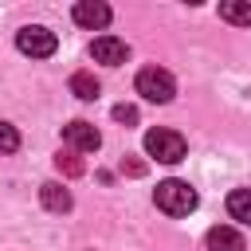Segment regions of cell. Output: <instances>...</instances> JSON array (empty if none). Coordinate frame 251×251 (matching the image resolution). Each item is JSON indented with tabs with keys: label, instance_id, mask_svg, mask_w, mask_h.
I'll return each mask as SVG.
<instances>
[{
	"label": "cell",
	"instance_id": "10",
	"mask_svg": "<svg viewBox=\"0 0 251 251\" xmlns=\"http://www.w3.org/2000/svg\"><path fill=\"white\" fill-rule=\"evenodd\" d=\"M227 212H231V220L251 224V188H231L227 192Z\"/></svg>",
	"mask_w": 251,
	"mask_h": 251
},
{
	"label": "cell",
	"instance_id": "8",
	"mask_svg": "<svg viewBox=\"0 0 251 251\" xmlns=\"http://www.w3.org/2000/svg\"><path fill=\"white\" fill-rule=\"evenodd\" d=\"M208 251H247V243H243V235H239L235 227L216 224V227L208 231Z\"/></svg>",
	"mask_w": 251,
	"mask_h": 251
},
{
	"label": "cell",
	"instance_id": "7",
	"mask_svg": "<svg viewBox=\"0 0 251 251\" xmlns=\"http://www.w3.org/2000/svg\"><path fill=\"white\" fill-rule=\"evenodd\" d=\"M90 55H94V63H106V67H118V63H126V55H129V47H126L122 39H114V35H98V39L90 43Z\"/></svg>",
	"mask_w": 251,
	"mask_h": 251
},
{
	"label": "cell",
	"instance_id": "11",
	"mask_svg": "<svg viewBox=\"0 0 251 251\" xmlns=\"http://www.w3.org/2000/svg\"><path fill=\"white\" fill-rule=\"evenodd\" d=\"M98 90H102V86H98V78H94V75H86V71H75V75H71V94H75V98L94 102V98H98Z\"/></svg>",
	"mask_w": 251,
	"mask_h": 251
},
{
	"label": "cell",
	"instance_id": "3",
	"mask_svg": "<svg viewBox=\"0 0 251 251\" xmlns=\"http://www.w3.org/2000/svg\"><path fill=\"white\" fill-rule=\"evenodd\" d=\"M145 153L149 157H157L161 165H176L180 157H184V137L176 133V129H149L145 133Z\"/></svg>",
	"mask_w": 251,
	"mask_h": 251
},
{
	"label": "cell",
	"instance_id": "1",
	"mask_svg": "<svg viewBox=\"0 0 251 251\" xmlns=\"http://www.w3.org/2000/svg\"><path fill=\"white\" fill-rule=\"evenodd\" d=\"M153 204L165 216H188L196 208V192L188 188V180H161L153 192Z\"/></svg>",
	"mask_w": 251,
	"mask_h": 251
},
{
	"label": "cell",
	"instance_id": "13",
	"mask_svg": "<svg viewBox=\"0 0 251 251\" xmlns=\"http://www.w3.org/2000/svg\"><path fill=\"white\" fill-rule=\"evenodd\" d=\"M55 169H59L63 176H82V169H86V165H82V157H78L75 149H67V153H59V157H55Z\"/></svg>",
	"mask_w": 251,
	"mask_h": 251
},
{
	"label": "cell",
	"instance_id": "5",
	"mask_svg": "<svg viewBox=\"0 0 251 251\" xmlns=\"http://www.w3.org/2000/svg\"><path fill=\"white\" fill-rule=\"evenodd\" d=\"M63 141H67V149H75V153H94V149L102 145V133H98L90 122H67V126H63Z\"/></svg>",
	"mask_w": 251,
	"mask_h": 251
},
{
	"label": "cell",
	"instance_id": "16",
	"mask_svg": "<svg viewBox=\"0 0 251 251\" xmlns=\"http://www.w3.org/2000/svg\"><path fill=\"white\" fill-rule=\"evenodd\" d=\"M122 169H126V173H129V176H141V173H145V165H141V161H126V165H122Z\"/></svg>",
	"mask_w": 251,
	"mask_h": 251
},
{
	"label": "cell",
	"instance_id": "15",
	"mask_svg": "<svg viewBox=\"0 0 251 251\" xmlns=\"http://www.w3.org/2000/svg\"><path fill=\"white\" fill-rule=\"evenodd\" d=\"M114 118L126 122V126H133V122H137V106H126V102H122V106H114Z\"/></svg>",
	"mask_w": 251,
	"mask_h": 251
},
{
	"label": "cell",
	"instance_id": "14",
	"mask_svg": "<svg viewBox=\"0 0 251 251\" xmlns=\"http://www.w3.org/2000/svg\"><path fill=\"white\" fill-rule=\"evenodd\" d=\"M16 149H20V133H16V126L0 122V153H16Z\"/></svg>",
	"mask_w": 251,
	"mask_h": 251
},
{
	"label": "cell",
	"instance_id": "4",
	"mask_svg": "<svg viewBox=\"0 0 251 251\" xmlns=\"http://www.w3.org/2000/svg\"><path fill=\"white\" fill-rule=\"evenodd\" d=\"M16 47H20L24 55H31V59H47V55H55L59 39H55V31H47V27H39V24H27V27L16 31Z\"/></svg>",
	"mask_w": 251,
	"mask_h": 251
},
{
	"label": "cell",
	"instance_id": "12",
	"mask_svg": "<svg viewBox=\"0 0 251 251\" xmlns=\"http://www.w3.org/2000/svg\"><path fill=\"white\" fill-rule=\"evenodd\" d=\"M220 20L251 27V0H224V4H220Z\"/></svg>",
	"mask_w": 251,
	"mask_h": 251
},
{
	"label": "cell",
	"instance_id": "6",
	"mask_svg": "<svg viewBox=\"0 0 251 251\" xmlns=\"http://www.w3.org/2000/svg\"><path fill=\"white\" fill-rule=\"evenodd\" d=\"M71 16H75V24H78V27H90V31H102V27L114 20L110 4H102V0H78Z\"/></svg>",
	"mask_w": 251,
	"mask_h": 251
},
{
	"label": "cell",
	"instance_id": "9",
	"mask_svg": "<svg viewBox=\"0 0 251 251\" xmlns=\"http://www.w3.org/2000/svg\"><path fill=\"white\" fill-rule=\"evenodd\" d=\"M39 200H43L47 212H71V192H67L63 184H55V180H47V184L39 188Z\"/></svg>",
	"mask_w": 251,
	"mask_h": 251
},
{
	"label": "cell",
	"instance_id": "2",
	"mask_svg": "<svg viewBox=\"0 0 251 251\" xmlns=\"http://www.w3.org/2000/svg\"><path fill=\"white\" fill-rule=\"evenodd\" d=\"M137 94L145 102H169L176 94V78L165 67H141L137 71Z\"/></svg>",
	"mask_w": 251,
	"mask_h": 251
}]
</instances>
